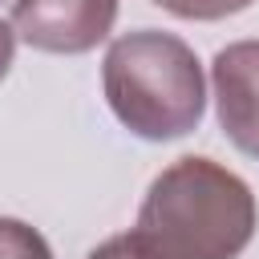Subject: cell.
I'll return each instance as SVG.
<instances>
[{"instance_id": "6da1fadb", "label": "cell", "mask_w": 259, "mask_h": 259, "mask_svg": "<svg viewBox=\"0 0 259 259\" xmlns=\"http://www.w3.org/2000/svg\"><path fill=\"white\" fill-rule=\"evenodd\" d=\"M255 223V194L239 174L210 158H178L150 182L125 235L146 259H235Z\"/></svg>"}, {"instance_id": "7a4b0ae2", "label": "cell", "mask_w": 259, "mask_h": 259, "mask_svg": "<svg viewBox=\"0 0 259 259\" xmlns=\"http://www.w3.org/2000/svg\"><path fill=\"white\" fill-rule=\"evenodd\" d=\"M101 85L117 121L146 142L182 138L202 121V65L174 32L138 28L117 36L105 53Z\"/></svg>"}, {"instance_id": "3957f363", "label": "cell", "mask_w": 259, "mask_h": 259, "mask_svg": "<svg viewBox=\"0 0 259 259\" xmlns=\"http://www.w3.org/2000/svg\"><path fill=\"white\" fill-rule=\"evenodd\" d=\"M117 20V0H12V32L40 53H89Z\"/></svg>"}, {"instance_id": "277c9868", "label": "cell", "mask_w": 259, "mask_h": 259, "mask_svg": "<svg viewBox=\"0 0 259 259\" xmlns=\"http://www.w3.org/2000/svg\"><path fill=\"white\" fill-rule=\"evenodd\" d=\"M214 105L227 138L247 158H259V40H235L210 61Z\"/></svg>"}, {"instance_id": "5b68a950", "label": "cell", "mask_w": 259, "mask_h": 259, "mask_svg": "<svg viewBox=\"0 0 259 259\" xmlns=\"http://www.w3.org/2000/svg\"><path fill=\"white\" fill-rule=\"evenodd\" d=\"M0 259H53V251L28 223L0 219Z\"/></svg>"}, {"instance_id": "8992f818", "label": "cell", "mask_w": 259, "mask_h": 259, "mask_svg": "<svg viewBox=\"0 0 259 259\" xmlns=\"http://www.w3.org/2000/svg\"><path fill=\"white\" fill-rule=\"evenodd\" d=\"M154 4L182 20H223L231 12H243L251 0H154Z\"/></svg>"}, {"instance_id": "52a82bcc", "label": "cell", "mask_w": 259, "mask_h": 259, "mask_svg": "<svg viewBox=\"0 0 259 259\" xmlns=\"http://www.w3.org/2000/svg\"><path fill=\"white\" fill-rule=\"evenodd\" d=\"M89 259H146V255L130 243V235H113V239H105L101 247H93Z\"/></svg>"}, {"instance_id": "ba28073f", "label": "cell", "mask_w": 259, "mask_h": 259, "mask_svg": "<svg viewBox=\"0 0 259 259\" xmlns=\"http://www.w3.org/2000/svg\"><path fill=\"white\" fill-rule=\"evenodd\" d=\"M12 53H16V32H12V24L0 20V81H4V73L12 69Z\"/></svg>"}]
</instances>
